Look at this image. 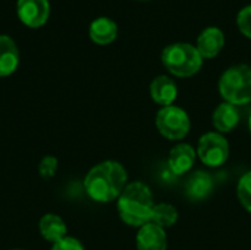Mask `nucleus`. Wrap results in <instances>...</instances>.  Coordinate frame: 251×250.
I'll use <instances>...</instances> for the list:
<instances>
[{
  "mask_svg": "<svg viewBox=\"0 0 251 250\" xmlns=\"http://www.w3.org/2000/svg\"><path fill=\"white\" fill-rule=\"evenodd\" d=\"M156 128L168 140L179 141L187 137L191 128L188 113L179 106H165L156 113Z\"/></svg>",
  "mask_w": 251,
  "mask_h": 250,
  "instance_id": "obj_5",
  "label": "nucleus"
},
{
  "mask_svg": "<svg viewBox=\"0 0 251 250\" xmlns=\"http://www.w3.org/2000/svg\"><path fill=\"white\" fill-rule=\"evenodd\" d=\"M237 197L241 206L251 214V171L246 172L237 184Z\"/></svg>",
  "mask_w": 251,
  "mask_h": 250,
  "instance_id": "obj_18",
  "label": "nucleus"
},
{
  "mask_svg": "<svg viewBox=\"0 0 251 250\" xmlns=\"http://www.w3.org/2000/svg\"><path fill=\"white\" fill-rule=\"evenodd\" d=\"M224 44H225V35L222 29L218 27H207L197 37L196 47L203 59H212L221 53Z\"/></svg>",
  "mask_w": 251,
  "mask_h": 250,
  "instance_id": "obj_10",
  "label": "nucleus"
},
{
  "mask_svg": "<svg viewBox=\"0 0 251 250\" xmlns=\"http://www.w3.org/2000/svg\"><path fill=\"white\" fill-rule=\"evenodd\" d=\"M162 63L172 75L188 78L200 71L203 57L197 47L190 43H172L163 49Z\"/></svg>",
  "mask_w": 251,
  "mask_h": 250,
  "instance_id": "obj_3",
  "label": "nucleus"
},
{
  "mask_svg": "<svg viewBox=\"0 0 251 250\" xmlns=\"http://www.w3.org/2000/svg\"><path fill=\"white\" fill-rule=\"evenodd\" d=\"M196 158H197V152L191 144L178 143L169 152L168 168L172 171V174L175 177L185 175L187 172H190L193 169V167L196 164Z\"/></svg>",
  "mask_w": 251,
  "mask_h": 250,
  "instance_id": "obj_8",
  "label": "nucleus"
},
{
  "mask_svg": "<svg viewBox=\"0 0 251 250\" xmlns=\"http://www.w3.org/2000/svg\"><path fill=\"white\" fill-rule=\"evenodd\" d=\"M178 211L174 205L169 203H156L154 209H153V215H151V221L156 225L162 227V228H171L176 224L178 221Z\"/></svg>",
  "mask_w": 251,
  "mask_h": 250,
  "instance_id": "obj_17",
  "label": "nucleus"
},
{
  "mask_svg": "<svg viewBox=\"0 0 251 250\" xmlns=\"http://www.w3.org/2000/svg\"><path fill=\"white\" fill-rule=\"evenodd\" d=\"M150 96L153 102L162 108L172 106L178 96V87L175 81L168 75H159L150 84Z\"/></svg>",
  "mask_w": 251,
  "mask_h": 250,
  "instance_id": "obj_12",
  "label": "nucleus"
},
{
  "mask_svg": "<svg viewBox=\"0 0 251 250\" xmlns=\"http://www.w3.org/2000/svg\"><path fill=\"white\" fill-rule=\"evenodd\" d=\"M213 187H215V181L209 172L196 171L187 180L185 194L190 200L201 202V200H206L212 194Z\"/></svg>",
  "mask_w": 251,
  "mask_h": 250,
  "instance_id": "obj_11",
  "label": "nucleus"
},
{
  "mask_svg": "<svg viewBox=\"0 0 251 250\" xmlns=\"http://www.w3.org/2000/svg\"><path fill=\"white\" fill-rule=\"evenodd\" d=\"M128 174L122 164L116 161H104L94 165L84 178L87 194L99 203L118 200L126 187Z\"/></svg>",
  "mask_w": 251,
  "mask_h": 250,
  "instance_id": "obj_1",
  "label": "nucleus"
},
{
  "mask_svg": "<svg viewBox=\"0 0 251 250\" xmlns=\"http://www.w3.org/2000/svg\"><path fill=\"white\" fill-rule=\"evenodd\" d=\"M16 13L19 21L29 28L43 27L50 16L49 0H18Z\"/></svg>",
  "mask_w": 251,
  "mask_h": 250,
  "instance_id": "obj_7",
  "label": "nucleus"
},
{
  "mask_svg": "<svg viewBox=\"0 0 251 250\" xmlns=\"http://www.w3.org/2000/svg\"><path fill=\"white\" fill-rule=\"evenodd\" d=\"M196 152L201 164L209 168H219L229 158V143L221 133H206L199 139Z\"/></svg>",
  "mask_w": 251,
  "mask_h": 250,
  "instance_id": "obj_6",
  "label": "nucleus"
},
{
  "mask_svg": "<svg viewBox=\"0 0 251 250\" xmlns=\"http://www.w3.org/2000/svg\"><path fill=\"white\" fill-rule=\"evenodd\" d=\"M219 93L231 105L243 106L251 102V66L246 63L228 68L219 78Z\"/></svg>",
  "mask_w": 251,
  "mask_h": 250,
  "instance_id": "obj_4",
  "label": "nucleus"
},
{
  "mask_svg": "<svg viewBox=\"0 0 251 250\" xmlns=\"http://www.w3.org/2000/svg\"><path fill=\"white\" fill-rule=\"evenodd\" d=\"M237 24L240 31L251 38V4L243 7L237 15Z\"/></svg>",
  "mask_w": 251,
  "mask_h": 250,
  "instance_id": "obj_20",
  "label": "nucleus"
},
{
  "mask_svg": "<svg viewBox=\"0 0 251 250\" xmlns=\"http://www.w3.org/2000/svg\"><path fill=\"white\" fill-rule=\"evenodd\" d=\"M240 122V111L235 105H231L228 102H222L212 115V124L216 130V133L226 134L237 128Z\"/></svg>",
  "mask_w": 251,
  "mask_h": 250,
  "instance_id": "obj_13",
  "label": "nucleus"
},
{
  "mask_svg": "<svg viewBox=\"0 0 251 250\" xmlns=\"http://www.w3.org/2000/svg\"><path fill=\"white\" fill-rule=\"evenodd\" d=\"M57 159L54 156H46L38 165V172L43 178H53L57 172Z\"/></svg>",
  "mask_w": 251,
  "mask_h": 250,
  "instance_id": "obj_19",
  "label": "nucleus"
},
{
  "mask_svg": "<svg viewBox=\"0 0 251 250\" xmlns=\"http://www.w3.org/2000/svg\"><path fill=\"white\" fill-rule=\"evenodd\" d=\"M40 234L44 240L50 242V243H57L60 240H63L66 237V224L65 221L54 215V214H46L41 220H40Z\"/></svg>",
  "mask_w": 251,
  "mask_h": 250,
  "instance_id": "obj_16",
  "label": "nucleus"
},
{
  "mask_svg": "<svg viewBox=\"0 0 251 250\" xmlns=\"http://www.w3.org/2000/svg\"><path fill=\"white\" fill-rule=\"evenodd\" d=\"M15 250H21V249H15Z\"/></svg>",
  "mask_w": 251,
  "mask_h": 250,
  "instance_id": "obj_23",
  "label": "nucleus"
},
{
  "mask_svg": "<svg viewBox=\"0 0 251 250\" xmlns=\"http://www.w3.org/2000/svg\"><path fill=\"white\" fill-rule=\"evenodd\" d=\"M137 250H166L168 236L165 228L156 225L154 222H147L138 228L135 239Z\"/></svg>",
  "mask_w": 251,
  "mask_h": 250,
  "instance_id": "obj_9",
  "label": "nucleus"
},
{
  "mask_svg": "<svg viewBox=\"0 0 251 250\" xmlns=\"http://www.w3.org/2000/svg\"><path fill=\"white\" fill-rule=\"evenodd\" d=\"M249 127H250V133H251V113H250V118H249Z\"/></svg>",
  "mask_w": 251,
  "mask_h": 250,
  "instance_id": "obj_22",
  "label": "nucleus"
},
{
  "mask_svg": "<svg viewBox=\"0 0 251 250\" xmlns=\"http://www.w3.org/2000/svg\"><path fill=\"white\" fill-rule=\"evenodd\" d=\"M51 250H85V249H84L82 243H81L78 239L66 236L63 240H60V242L54 243V245H53V248H51Z\"/></svg>",
  "mask_w": 251,
  "mask_h": 250,
  "instance_id": "obj_21",
  "label": "nucleus"
},
{
  "mask_svg": "<svg viewBox=\"0 0 251 250\" xmlns=\"http://www.w3.org/2000/svg\"><path fill=\"white\" fill-rule=\"evenodd\" d=\"M154 199L150 187L141 181L126 184L118 197V214L129 227H143L151 221Z\"/></svg>",
  "mask_w": 251,
  "mask_h": 250,
  "instance_id": "obj_2",
  "label": "nucleus"
},
{
  "mask_svg": "<svg viewBox=\"0 0 251 250\" xmlns=\"http://www.w3.org/2000/svg\"><path fill=\"white\" fill-rule=\"evenodd\" d=\"M19 65V50L13 38L0 34V77L12 75Z\"/></svg>",
  "mask_w": 251,
  "mask_h": 250,
  "instance_id": "obj_14",
  "label": "nucleus"
},
{
  "mask_svg": "<svg viewBox=\"0 0 251 250\" xmlns=\"http://www.w3.org/2000/svg\"><path fill=\"white\" fill-rule=\"evenodd\" d=\"M90 38L100 46H106L115 41L118 37V25L113 19L107 16H100L96 18L88 28Z\"/></svg>",
  "mask_w": 251,
  "mask_h": 250,
  "instance_id": "obj_15",
  "label": "nucleus"
}]
</instances>
